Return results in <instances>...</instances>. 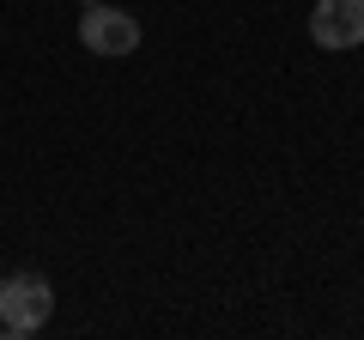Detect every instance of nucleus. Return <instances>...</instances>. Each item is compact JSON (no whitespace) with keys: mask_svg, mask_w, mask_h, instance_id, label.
Segmentation results:
<instances>
[{"mask_svg":"<svg viewBox=\"0 0 364 340\" xmlns=\"http://www.w3.org/2000/svg\"><path fill=\"white\" fill-rule=\"evenodd\" d=\"M49 310H55V292H49V280H43V274L0 280V334H13V340L37 334V328L49 322Z\"/></svg>","mask_w":364,"mask_h":340,"instance_id":"f257e3e1","label":"nucleus"},{"mask_svg":"<svg viewBox=\"0 0 364 340\" xmlns=\"http://www.w3.org/2000/svg\"><path fill=\"white\" fill-rule=\"evenodd\" d=\"M310 43H322V49H358L364 43V0H316L310 6Z\"/></svg>","mask_w":364,"mask_h":340,"instance_id":"7ed1b4c3","label":"nucleus"},{"mask_svg":"<svg viewBox=\"0 0 364 340\" xmlns=\"http://www.w3.org/2000/svg\"><path fill=\"white\" fill-rule=\"evenodd\" d=\"M79 43H85L91 55H109V61H122V55L140 49V18L122 13V6H97V0H91L85 18H79Z\"/></svg>","mask_w":364,"mask_h":340,"instance_id":"f03ea898","label":"nucleus"}]
</instances>
